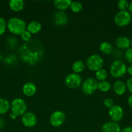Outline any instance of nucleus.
I'll return each instance as SVG.
<instances>
[{
	"label": "nucleus",
	"mask_w": 132,
	"mask_h": 132,
	"mask_svg": "<svg viewBox=\"0 0 132 132\" xmlns=\"http://www.w3.org/2000/svg\"><path fill=\"white\" fill-rule=\"evenodd\" d=\"M19 54L23 61L32 65L37 63L42 57L43 46L38 40H30L19 48Z\"/></svg>",
	"instance_id": "obj_1"
},
{
	"label": "nucleus",
	"mask_w": 132,
	"mask_h": 132,
	"mask_svg": "<svg viewBox=\"0 0 132 132\" xmlns=\"http://www.w3.org/2000/svg\"><path fill=\"white\" fill-rule=\"evenodd\" d=\"M7 28L14 35H21L25 31L26 23L19 18H12L7 22Z\"/></svg>",
	"instance_id": "obj_2"
},
{
	"label": "nucleus",
	"mask_w": 132,
	"mask_h": 132,
	"mask_svg": "<svg viewBox=\"0 0 132 132\" xmlns=\"http://www.w3.org/2000/svg\"><path fill=\"white\" fill-rule=\"evenodd\" d=\"M109 72L115 78H120L127 72V67L125 63L120 60H116L111 63Z\"/></svg>",
	"instance_id": "obj_3"
},
{
	"label": "nucleus",
	"mask_w": 132,
	"mask_h": 132,
	"mask_svg": "<svg viewBox=\"0 0 132 132\" xmlns=\"http://www.w3.org/2000/svg\"><path fill=\"white\" fill-rule=\"evenodd\" d=\"M27 105L26 102L21 98H16L10 103V110L12 111V113L18 116H23L27 111Z\"/></svg>",
	"instance_id": "obj_4"
},
{
	"label": "nucleus",
	"mask_w": 132,
	"mask_h": 132,
	"mask_svg": "<svg viewBox=\"0 0 132 132\" xmlns=\"http://www.w3.org/2000/svg\"><path fill=\"white\" fill-rule=\"evenodd\" d=\"M131 14L127 10L118 12L114 17V22L120 27H126L131 23Z\"/></svg>",
	"instance_id": "obj_5"
},
{
	"label": "nucleus",
	"mask_w": 132,
	"mask_h": 132,
	"mask_svg": "<svg viewBox=\"0 0 132 132\" xmlns=\"http://www.w3.org/2000/svg\"><path fill=\"white\" fill-rule=\"evenodd\" d=\"M86 65L88 69L91 71H98L102 68L104 65V60L100 55L98 54H93L87 58Z\"/></svg>",
	"instance_id": "obj_6"
},
{
	"label": "nucleus",
	"mask_w": 132,
	"mask_h": 132,
	"mask_svg": "<svg viewBox=\"0 0 132 132\" xmlns=\"http://www.w3.org/2000/svg\"><path fill=\"white\" fill-rule=\"evenodd\" d=\"M98 83L96 79L89 77L84 81L82 85V90L86 95H91L98 89Z\"/></svg>",
	"instance_id": "obj_7"
},
{
	"label": "nucleus",
	"mask_w": 132,
	"mask_h": 132,
	"mask_svg": "<svg viewBox=\"0 0 132 132\" xmlns=\"http://www.w3.org/2000/svg\"><path fill=\"white\" fill-rule=\"evenodd\" d=\"M65 84L71 89H76L80 87L82 84V77L78 73H70L65 79Z\"/></svg>",
	"instance_id": "obj_8"
},
{
	"label": "nucleus",
	"mask_w": 132,
	"mask_h": 132,
	"mask_svg": "<svg viewBox=\"0 0 132 132\" xmlns=\"http://www.w3.org/2000/svg\"><path fill=\"white\" fill-rule=\"evenodd\" d=\"M65 121V115L63 112L60 110L55 111L50 116L49 122L51 126L58 128L62 126Z\"/></svg>",
	"instance_id": "obj_9"
},
{
	"label": "nucleus",
	"mask_w": 132,
	"mask_h": 132,
	"mask_svg": "<svg viewBox=\"0 0 132 132\" xmlns=\"http://www.w3.org/2000/svg\"><path fill=\"white\" fill-rule=\"evenodd\" d=\"M109 116L112 121L119 122L121 121L124 116V110L119 105H113L109 110Z\"/></svg>",
	"instance_id": "obj_10"
},
{
	"label": "nucleus",
	"mask_w": 132,
	"mask_h": 132,
	"mask_svg": "<svg viewBox=\"0 0 132 132\" xmlns=\"http://www.w3.org/2000/svg\"><path fill=\"white\" fill-rule=\"evenodd\" d=\"M21 122L26 127H33L37 123V117L32 112H26L22 116Z\"/></svg>",
	"instance_id": "obj_11"
},
{
	"label": "nucleus",
	"mask_w": 132,
	"mask_h": 132,
	"mask_svg": "<svg viewBox=\"0 0 132 132\" xmlns=\"http://www.w3.org/2000/svg\"><path fill=\"white\" fill-rule=\"evenodd\" d=\"M54 23L57 26H62L66 24L68 22V17L66 13L62 10H58L54 14L53 17Z\"/></svg>",
	"instance_id": "obj_12"
},
{
	"label": "nucleus",
	"mask_w": 132,
	"mask_h": 132,
	"mask_svg": "<svg viewBox=\"0 0 132 132\" xmlns=\"http://www.w3.org/2000/svg\"><path fill=\"white\" fill-rule=\"evenodd\" d=\"M102 132H121L120 126L117 122L114 121H107L102 127Z\"/></svg>",
	"instance_id": "obj_13"
},
{
	"label": "nucleus",
	"mask_w": 132,
	"mask_h": 132,
	"mask_svg": "<svg viewBox=\"0 0 132 132\" xmlns=\"http://www.w3.org/2000/svg\"><path fill=\"white\" fill-rule=\"evenodd\" d=\"M36 90H37L36 86L33 82H28L23 85L22 91L25 96L32 97L36 94Z\"/></svg>",
	"instance_id": "obj_14"
},
{
	"label": "nucleus",
	"mask_w": 132,
	"mask_h": 132,
	"mask_svg": "<svg viewBox=\"0 0 132 132\" xmlns=\"http://www.w3.org/2000/svg\"><path fill=\"white\" fill-rule=\"evenodd\" d=\"M115 44L119 48L128 49L131 45V40L126 36H121L116 39Z\"/></svg>",
	"instance_id": "obj_15"
},
{
	"label": "nucleus",
	"mask_w": 132,
	"mask_h": 132,
	"mask_svg": "<svg viewBox=\"0 0 132 132\" xmlns=\"http://www.w3.org/2000/svg\"><path fill=\"white\" fill-rule=\"evenodd\" d=\"M113 91L116 95H122L124 94V93L126 91V85L123 81L118 80L115 83L113 84Z\"/></svg>",
	"instance_id": "obj_16"
},
{
	"label": "nucleus",
	"mask_w": 132,
	"mask_h": 132,
	"mask_svg": "<svg viewBox=\"0 0 132 132\" xmlns=\"http://www.w3.org/2000/svg\"><path fill=\"white\" fill-rule=\"evenodd\" d=\"M9 8L14 12H19L23 10L25 3L23 0H10L9 1Z\"/></svg>",
	"instance_id": "obj_17"
},
{
	"label": "nucleus",
	"mask_w": 132,
	"mask_h": 132,
	"mask_svg": "<svg viewBox=\"0 0 132 132\" xmlns=\"http://www.w3.org/2000/svg\"><path fill=\"white\" fill-rule=\"evenodd\" d=\"M27 31L30 32L31 34H36L39 33L41 30V24L40 22L34 21L31 22L29 24H28L27 27Z\"/></svg>",
	"instance_id": "obj_18"
},
{
	"label": "nucleus",
	"mask_w": 132,
	"mask_h": 132,
	"mask_svg": "<svg viewBox=\"0 0 132 132\" xmlns=\"http://www.w3.org/2000/svg\"><path fill=\"white\" fill-rule=\"evenodd\" d=\"M72 1L71 0H56L54 1V5L60 10H64L70 7Z\"/></svg>",
	"instance_id": "obj_19"
},
{
	"label": "nucleus",
	"mask_w": 132,
	"mask_h": 132,
	"mask_svg": "<svg viewBox=\"0 0 132 132\" xmlns=\"http://www.w3.org/2000/svg\"><path fill=\"white\" fill-rule=\"evenodd\" d=\"M100 50L105 54H110L113 52V46L109 43L104 41L101 43L99 46Z\"/></svg>",
	"instance_id": "obj_20"
},
{
	"label": "nucleus",
	"mask_w": 132,
	"mask_h": 132,
	"mask_svg": "<svg viewBox=\"0 0 132 132\" xmlns=\"http://www.w3.org/2000/svg\"><path fill=\"white\" fill-rule=\"evenodd\" d=\"M10 108L9 102L3 98H0V115L6 113Z\"/></svg>",
	"instance_id": "obj_21"
},
{
	"label": "nucleus",
	"mask_w": 132,
	"mask_h": 132,
	"mask_svg": "<svg viewBox=\"0 0 132 132\" xmlns=\"http://www.w3.org/2000/svg\"><path fill=\"white\" fill-rule=\"evenodd\" d=\"M84 68H85V64H84L82 61L80 60L76 61L73 63L72 67V69L73 72L75 73H78V74L82 72L84 70Z\"/></svg>",
	"instance_id": "obj_22"
},
{
	"label": "nucleus",
	"mask_w": 132,
	"mask_h": 132,
	"mask_svg": "<svg viewBox=\"0 0 132 132\" xmlns=\"http://www.w3.org/2000/svg\"><path fill=\"white\" fill-rule=\"evenodd\" d=\"M111 88V85L109 82L106 81H100L98 83V89L102 92H108Z\"/></svg>",
	"instance_id": "obj_23"
},
{
	"label": "nucleus",
	"mask_w": 132,
	"mask_h": 132,
	"mask_svg": "<svg viewBox=\"0 0 132 132\" xmlns=\"http://www.w3.org/2000/svg\"><path fill=\"white\" fill-rule=\"evenodd\" d=\"M95 76L97 80H98L100 81H105L107 77V72L106 70L101 68L96 72Z\"/></svg>",
	"instance_id": "obj_24"
},
{
	"label": "nucleus",
	"mask_w": 132,
	"mask_h": 132,
	"mask_svg": "<svg viewBox=\"0 0 132 132\" xmlns=\"http://www.w3.org/2000/svg\"><path fill=\"white\" fill-rule=\"evenodd\" d=\"M71 10H72L73 12L75 13H78L82 9V5L80 2L79 1H72L71 4V6H70Z\"/></svg>",
	"instance_id": "obj_25"
},
{
	"label": "nucleus",
	"mask_w": 132,
	"mask_h": 132,
	"mask_svg": "<svg viewBox=\"0 0 132 132\" xmlns=\"http://www.w3.org/2000/svg\"><path fill=\"white\" fill-rule=\"evenodd\" d=\"M129 5V2L126 0H120L117 3V7L120 11H125L128 9Z\"/></svg>",
	"instance_id": "obj_26"
},
{
	"label": "nucleus",
	"mask_w": 132,
	"mask_h": 132,
	"mask_svg": "<svg viewBox=\"0 0 132 132\" xmlns=\"http://www.w3.org/2000/svg\"><path fill=\"white\" fill-rule=\"evenodd\" d=\"M6 27H7V23H6V21L3 18H0V36L5 33Z\"/></svg>",
	"instance_id": "obj_27"
},
{
	"label": "nucleus",
	"mask_w": 132,
	"mask_h": 132,
	"mask_svg": "<svg viewBox=\"0 0 132 132\" xmlns=\"http://www.w3.org/2000/svg\"><path fill=\"white\" fill-rule=\"evenodd\" d=\"M125 58L128 63L132 64V48L127 49L125 52Z\"/></svg>",
	"instance_id": "obj_28"
},
{
	"label": "nucleus",
	"mask_w": 132,
	"mask_h": 132,
	"mask_svg": "<svg viewBox=\"0 0 132 132\" xmlns=\"http://www.w3.org/2000/svg\"><path fill=\"white\" fill-rule=\"evenodd\" d=\"M21 37L23 41H25V42H28L31 39V34L28 32V31L25 30L21 34Z\"/></svg>",
	"instance_id": "obj_29"
},
{
	"label": "nucleus",
	"mask_w": 132,
	"mask_h": 132,
	"mask_svg": "<svg viewBox=\"0 0 132 132\" xmlns=\"http://www.w3.org/2000/svg\"><path fill=\"white\" fill-rule=\"evenodd\" d=\"M104 106L106 107L110 108L114 105V101L111 98H106L104 101Z\"/></svg>",
	"instance_id": "obj_30"
},
{
	"label": "nucleus",
	"mask_w": 132,
	"mask_h": 132,
	"mask_svg": "<svg viewBox=\"0 0 132 132\" xmlns=\"http://www.w3.org/2000/svg\"><path fill=\"white\" fill-rule=\"evenodd\" d=\"M126 88L128 90H129V92L132 93V77L128 79L126 81Z\"/></svg>",
	"instance_id": "obj_31"
},
{
	"label": "nucleus",
	"mask_w": 132,
	"mask_h": 132,
	"mask_svg": "<svg viewBox=\"0 0 132 132\" xmlns=\"http://www.w3.org/2000/svg\"><path fill=\"white\" fill-rule=\"evenodd\" d=\"M121 132H132V127L131 126H126V127H124L121 130Z\"/></svg>",
	"instance_id": "obj_32"
},
{
	"label": "nucleus",
	"mask_w": 132,
	"mask_h": 132,
	"mask_svg": "<svg viewBox=\"0 0 132 132\" xmlns=\"http://www.w3.org/2000/svg\"><path fill=\"white\" fill-rule=\"evenodd\" d=\"M127 72H128L129 76H132V64L129 66L128 68H127Z\"/></svg>",
	"instance_id": "obj_33"
},
{
	"label": "nucleus",
	"mask_w": 132,
	"mask_h": 132,
	"mask_svg": "<svg viewBox=\"0 0 132 132\" xmlns=\"http://www.w3.org/2000/svg\"><path fill=\"white\" fill-rule=\"evenodd\" d=\"M5 126V121L1 117H0V130L2 129Z\"/></svg>",
	"instance_id": "obj_34"
},
{
	"label": "nucleus",
	"mask_w": 132,
	"mask_h": 132,
	"mask_svg": "<svg viewBox=\"0 0 132 132\" xmlns=\"http://www.w3.org/2000/svg\"><path fill=\"white\" fill-rule=\"evenodd\" d=\"M128 104H129V106L132 108V95H131L130 96L128 97Z\"/></svg>",
	"instance_id": "obj_35"
},
{
	"label": "nucleus",
	"mask_w": 132,
	"mask_h": 132,
	"mask_svg": "<svg viewBox=\"0 0 132 132\" xmlns=\"http://www.w3.org/2000/svg\"><path fill=\"white\" fill-rule=\"evenodd\" d=\"M128 10H129V12L131 13L132 14V2H131L129 5V7H128Z\"/></svg>",
	"instance_id": "obj_36"
},
{
	"label": "nucleus",
	"mask_w": 132,
	"mask_h": 132,
	"mask_svg": "<svg viewBox=\"0 0 132 132\" xmlns=\"http://www.w3.org/2000/svg\"><path fill=\"white\" fill-rule=\"evenodd\" d=\"M10 118H11V119H15L16 118V116H14V115L13 114V113H10Z\"/></svg>",
	"instance_id": "obj_37"
},
{
	"label": "nucleus",
	"mask_w": 132,
	"mask_h": 132,
	"mask_svg": "<svg viewBox=\"0 0 132 132\" xmlns=\"http://www.w3.org/2000/svg\"><path fill=\"white\" fill-rule=\"evenodd\" d=\"M131 46H132V39H131Z\"/></svg>",
	"instance_id": "obj_38"
},
{
	"label": "nucleus",
	"mask_w": 132,
	"mask_h": 132,
	"mask_svg": "<svg viewBox=\"0 0 132 132\" xmlns=\"http://www.w3.org/2000/svg\"><path fill=\"white\" fill-rule=\"evenodd\" d=\"M1 54H0V60H1Z\"/></svg>",
	"instance_id": "obj_39"
},
{
	"label": "nucleus",
	"mask_w": 132,
	"mask_h": 132,
	"mask_svg": "<svg viewBox=\"0 0 132 132\" xmlns=\"http://www.w3.org/2000/svg\"><path fill=\"white\" fill-rule=\"evenodd\" d=\"M0 94H1V92H0Z\"/></svg>",
	"instance_id": "obj_40"
}]
</instances>
